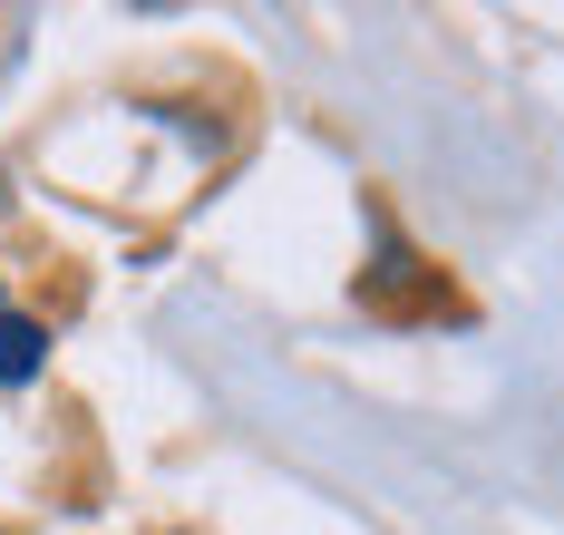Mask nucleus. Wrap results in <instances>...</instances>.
<instances>
[{
	"label": "nucleus",
	"mask_w": 564,
	"mask_h": 535,
	"mask_svg": "<svg viewBox=\"0 0 564 535\" xmlns=\"http://www.w3.org/2000/svg\"><path fill=\"white\" fill-rule=\"evenodd\" d=\"M360 302H370V312H390V321H419V312H448V283L399 243V225H380V263L360 273Z\"/></svg>",
	"instance_id": "f257e3e1"
},
{
	"label": "nucleus",
	"mask_w": 564,
	"mask_h": 535,
	"mask_svg": "<svg viewBox=\"0 0 564 535\" xmlns=\"http://www.w3.org/2000/svg\"><path fill=\"white\" fill-rule=\"evenodd\" d=\"M40 351H50V331H40V321H20V312L0 302V380H30Z\"/></svg>",
	"instance_id": "f03ea898"
}]
</instances>
